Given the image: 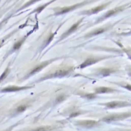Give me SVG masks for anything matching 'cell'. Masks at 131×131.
Returning a JSON list of instances; mask_svg holds the SVG:
<instances>
[{
  "instance_id": "obj_4",
  "label": "cell",
  "mask_w": 131,
  "mask_h": 131,
  "mask_svg": "<svg viewBox=\"0 0 131 131\" xmlns=\"http://www.w3.org/2000/svg\"><path fill=\"white\" fill-rule=\"evenodd\" d=\"M106 108L109 109H112V108H117L125 107L131 106V104L125 101H114L109 103H107L104 104Z\"/></svg>"
},
{
  "instance_id": "obj_2",
  "label": "cell",
  "mask_w": 131,
  "mask_h": 131,
  "mask_svg": "<svg viewBox=\"0 0 131 131\" xmlns=\"http://www.w3.org/2000/svg\"><path fill=\"white\" fill-rule=\"evenodd\" d=\"M88 3H89V1H86L82 2V3L76 4H75L73 5L69 6V7H65L64 8H62L60 9L59 11L55 13V15H63V14H65L66 13L69 12H70V11H73V10L78 8H79V7H82V6L84 5V4H88Z\"/></svg>"
},
{
  "instance_id": "obj_16",
  "label": "cell",
  "mask_w": 131,
  "mask_h": 131,
  "mask_svg": "<svg viewBox=\"0 0 131 131\" xmlns=\"http://www.w3.org/2000/svg\"><path fill=\"white\" fill-rule=\"evenodd\" d=\"M54 1H55V0H52V1H50V2H49V3H47V4H44V5H42V6H41V7H39V8H38L36 9L35 11H34L32 12H31V14L32 13H34V12H37V13L40 12H41L42 11H43V10L44 8H46V7H47V6L48 5L50 4H51V3H52V2H54Z\"/></svg>"
},
{
  "instance_id": "obj_24",
  "label": "cell",
  "mask_w": 131,
  "mask_h": 131,
  "mask_svg": "<svg viewBox=\"0 0 131 131\" xmlns=\"http://www.w3.org/2000/svg\"><path fill=\"white\" fill-rule=\"evenodd\" d=\"M54 35H51V36H50V37H49V39H48V40H47V44H46V46L47 45V44H48L50 43V42L51 41V40L53 39V37H54Z\"/></svg>"
},
{
  "instance_id": "obj_10",
  "label": "cell",
  "mask_w": 131,
  "mask_h": 131,
  "mask_svg": "<svg viewBox=\"0 0 131 131\" xmlns=\"http://www.w3.org/2000/svg\"><path fill=\"white\" fill-rule=\"evenodd\" d=\"M98 124V122L94 120H84L78 121L76 125L78 126L86 127V128H92L96 126Z\"/></svg>"
},
{
  "instance_id": "obj_20",
  "label": "cell",
  "mask_w": 131,
  "mask_h": 131,
  "mask_svg": "<svg viewBox=\"0 0 131 131\" xmlns=\"http://www.w3.org/2000/svg\"><path fill=\"white\" fill-rule=\"evenodd\" d=\"M26 107L25 106H19V107H18V108H17V111L19 112H23L24 111L26 110Z\"/></svg>"
},
{
  "instance_id": "obj_21",
  "label": "cell",
  "mask_w": 131,
  "mask_h": 131,
  "mask_svg": "<svg viewBox=\"0 0 131 131\" xmlns=\"http://www.w3.org/2000/svg\"><path fill=\"white\" fill-rule=\"evenodd\" d=\"M8 69H6L4 72V73L2 74V75L1 76V80H3L5 78V76H7V75L8 74Z\"/></svg>"
},
{
  "instance_id": "obj_17",
  "label": "cell",
  "mask_w": 131,
  "mask_h": 131,
  "mask_svg": "<svg viewBox=\"0 0 131 131\" xmlns=\"http://www.w3.org/2000/svg\"><path fill=\"white\" fill-rule=\"evenodd\" d=\"M112 72H113V70L111 69H103L101 70L100 74H101L103 76H107L110 75Z\"/></svg>"
},
{
  "instance_id": "obj_18",
  "label": "cell",
  "mask_w": 131,
  "mask_h": 131,
  "mask_svg": "<svg viewBox=\"0 0 131 131\" xmlns=\"http://www.w3.org/2000/svg\"><path fill=\"white\" fill-rule=\"evenodd\" d=\"M40 1V0H31V1H29V2H27V3H26L24 5L22 8H21L19 9V11H20V10L25 9V8H27L28 7H29V6H31V5L33 4L34 3H36V2H38V1Z\"/></svg>"
},
{
  "instance_id": "obj_15",
  "label": "cell",
  "mask_w": 131,
  "mask_h": 131,
  "mask_svg": "<svg viewBox=\"0 0 131 131\" xmlns=\"http://www.w3.org/2000/svg\"><path fill=\"white\" fill-rule=\"evenodd\" d=\"M25 39H26V38L25 37H23V39H22L21 40H19V41H18V42H17V43H16L13 45V49L14 50H17L19 49V48L21 47L22 44L23 43L24 41H25Z\"/></svg>"
},
{
  "instance_id": "obj_1",
  "label": "cell",
  "mask_w": 131,
  "mask_h": 131,
  "mask_svg": "<svg viewBox=\"0 0 131 131\" xmlns=\"http://www.w3.org/2000/svg\"><path fill=\"white\" fill-rule=\"evenodd\" d=\"M129 117H131V112L110 115L105 117L104 118L102 119V121L105 122L110 123L112 122L118 121L123 120Z\"/></svg>"
},
{
  "instance_id": "obj_23",
  "label": "cell",
  "mask_w": 131,
  "mask_h": 131,
  "mask_svg": "<svg viewBox=\"0 0 131 131\" xmlns=\"http://www.w3.org/2000/svg\"><path fill=\"white\" fill-rule=\"evenodd\" d=\"M122 87L126 89H128L129 90H130V91H131V85H130V84H126L125 86H123Z\"/></svg>"
},
{
  "instance_id": "obj_9",
  "label": "cell",
  "mask_w": 131,
  "mask_h": 131,
  "mask_svg": "<svg viewBox=\"0 0 131 131\" xmlns=\"http://www.w3.org/2000/svg\"><path fill=\"white\" fill-rule=\"evenodd\" d=\"M107 5H108V4H103V5H101L100 6H98V7L93 8H92L91 9L88 10V11H86L82 12V13L83 14V15H93V14L97 13L99 12H100V11H101L102 10H103L105 8L107 7Z\"/></svg>"
},
{
  "instance_id": "obj_8",
  "label": "cell",
  "mask_w": 131,
  "mask_h": 131,
  "mask_svg": "<svg viewBox=\"0 0 131 131\" xmlns=\"http://www.w3.org/2000/svg\"><path fill=\"white\" fill-rule=\"evenodd\" d=\"M104 58H88L84 61L83 63H82L81 65H80V68H84L87 67V66H90L93 65V64H96L97 62L101 61V60H104Z\"/></svg>"
},
{
  "instance_id": "obj_19",
  "label": "cell",
  "mask_w": 131,
  "mask_h": 131,
  "mask_svg": "<svg viewBox=\"0 0 131 131\" xmlns=\"http://www.w3.org/2000/svg\"><path fill=\"white\" fill-rule=\"evenodd\" d=\"M84 97H86L88 99H93L96 97V93H89L86 94Z\"/></svg>"
},
{
  "instance_id": "obj_22",
  "label": "cell",
  "mask_w": 131,
  "mask_h": 131,
  "mask_svg": "<svg viewBox=\"0 0 131 131\" xmlns=\"http://www.w3.org/2000/svg\"><path fill=\"white\" fill-rule=\"evenodd\" d=\"M64 99H65V97L64 96H60L57 98V101L58 102H61L62 101H63Z\"/></svg>"
},
{
  "instance_id": "obj_11",
  "label": "cell",
  "mask_w": 131,
  "mask_h": 131,
  "mask_svg": "<svg viewBox=\"0 0 131 131\" xmlns=\"http://www.w3.org/2000/svg\"><path fill=\"white\" fill-rule=\"evenodd\" d=\"M122 10H123V7H118V8H114V9H111V10H110L109 11H108L106 14H105L104 16H103V17L101 18L100 19H98V20L97 22H100L101 21H102V20L105 19H106V18H109L110 17H111V16H112L113 15H115V14L119 12L122 11Z\"/></svg>"
},
{
  "instance_id": "obj_5",
  "label": "cell",
  "mask_w": 131,
  "mask_h": 131,
  "mask_svg": "<svg viewBox=\"0 0 131 131\" xmlns=\"http://www.w3.org/2000/svg\"><path fill=\"white\" fill-rule=\"evenodd\" d=\"M58 59V58H53V59H51L50 60H48V61H46L43 62H42L40 64H39V65H37L36 66V67L34 68L33 69H32L31 70V72H30L28 75V76H32L33 75L35 74L36 73H37V72H40V70H41L42 69H43L45 67H46L47 65H49L50 64H51V62H54V61H55L56 60Z\"/></svg>"
},
{
  "instance_id": "obj_6",
  "label": "cell",
  "mask_w": 131,
  "mask_h": 131,
  "mask_svg": "<svg viewBox=\"0 0 131 131\" xmlns=\"http://www.w3.org/2000/svg\"><path fill=\"white\" fill-rule=\"evenodd\" d=\"M83 19L82 18V19L79 20V21H78L77 22H76V23H74V25H72L71 27H70L69 29L67 31L65 32L64 34H62V35L61 36H60V39L59 40V41H61V40H63L64 39H65V38H66V37H68V36L70 35V34L72 33L73 32L75 31L76 30L78 29V27L79 25V24H80V23H81V22L83 21Z\"/></svg>"
},
{
  "instance_id": "obj_25",
  "label": "cell",
  "mask_w": 131,
  "mask_h": 131,
  "mask_svg": "<svg viewBox=\"0 0 131 131\" xmlns=\"http://www.w3.org/2000/svg\"><path fill=\"white\" fill-rule=\"evenodd\" d=\"M78 115H79V113H78V112H74V113H72L71 115H70V118L75 117L78 116Z\"/></svg>"
},
{
  "instance_id": "obj_26",
  "label": "cell",
  "mask_w": 131,
  "mask_h": 131,
  "mask_svg": "<svg viewBox=\"0 0 131 131\" xmlns=\"http://www.w3.org/2000/svg\"><path fill=\"white\" fill-rule=\"evenodd\" d=\"M129 75L131 76V69H129Z\"/></svg>"
},
{
  "instance_id": "obj_14",
  "label": "cell",
  "mask_w": 131,
  "mask_h": 131,
  "mask_svg": "<svg viewBox=\"0 0 131 131\" xmlns=\"http://www.w3.org/2000/svg\"><path fill=\"white\" fill-rule=\"evenodd\" d=\"M53 128L51 126H40L39 128H37L32 131H50L52 130Z\"/></svg>"
},
{
  "instance_id": "obj_3",
  "label": "cell",
  "mask_w": 131,
  "mask_h": 131,
  "mask_svg": "<svg viewBox=\"0 0 131 131\" xmlns=\"http://www.w3.org/2000/svg\"><path fill=\"white\" fill-rule=\"evenodd\" d=\"M72 71L71 68H69V69H60L58 70L55 72H54L52 74L49 75L48 76H46L44 78H41L40 79V81L41 80H44L45 79H50L52 78H57V77H64L66 75H68L70 72Z\"/></svg>"
},
{
  "instance_id": "obj_7",
  "label": "cell",
  "mask_w": 131,
  "mask_h": 131,
  "mask_svg": "<svg viewBox=\"0 0 131 131\" xmlns=\"http://www.w3.org/2000/svg\"><path fill=\"white\" fill-rule=\"evenodd\" d=\"M32 86H11L8 87L4 88L2 89L1 92L6 93V92H18L21 90L28 89L32 88Z\"/></svg>"
},
{
  "instance_id": "obj_12",
  "label": "cell",
  "mask_w": 131,
  "mask_h": 131,
  "mask_svg": "<svg viewBox=\"0 0 131 131\" xmlns=\"http://www.w3.org/2000/svg\"><path fill=\"white\" fill-rule=\"evenodd\" d=\"M115 90L113 89L107 88V87H99L95 89V93L96 94H103V93H113Z\"/></svg>"
},
{
  "instance_id": "obj_13",
  "label": "cell",
  "mask_w": 131,
  "mask_h": 131,
  "mask_svg": "<svg viewBox=\"0 0 131 131\" xmlns=\"http://www.w3.org/2000/svg\"><path fill=\"white\" fill-rule=\"evenodd\" d=\"M107 30L106 28H99V29H97L94 31L93 32H91L89 34H88L86 36H85V37H91L94 36H96L98 35H100V34L103 33Z\"/></svg>"
}]
</instances>
